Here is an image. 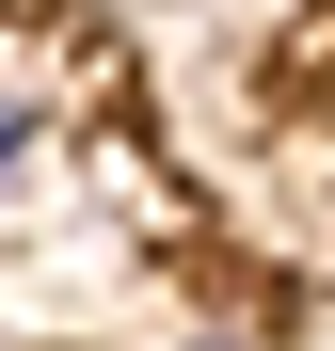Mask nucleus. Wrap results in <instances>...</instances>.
<instances>
[{
    "mask_svg": "<svg viewBox=\"0 0 335 351\" xmlns=\"http://www.w3.org/2000/svg\"><path fill=\"white\" fill-rule=\"evenodd\" d=\"M16 160H32V128H0V176H16Z\"/></svg>",
    "mask_w": 335,
    "mask_h": 351,
    "instance_id": "1",
    "label": "nucleus"
}]
</instances>
